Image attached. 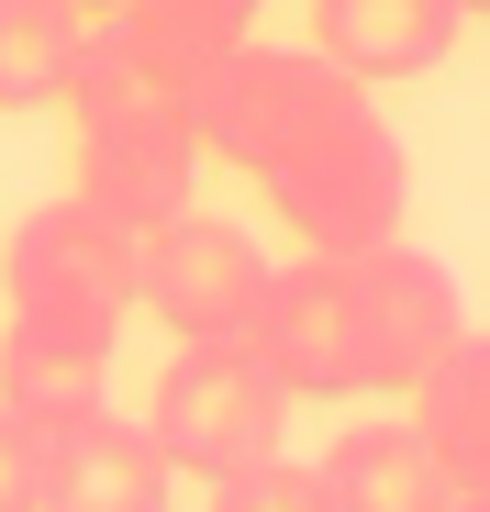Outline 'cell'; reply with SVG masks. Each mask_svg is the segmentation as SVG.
<instances>
[{"instance_id": "d6986e66", "label": "cell", "mask_w": 490, "mask_h": 512, "mask_svg": "<svg viewBox=\"0 0 490 512\" xmlns=\"http://www.w3.org/2000/svg\"><path fill=\"white\" fill-rule=\"evenodd\" d=\"M457 12H490V0H457Z\"/></svg>"}, {"instance_id": "9a60e30c", "label": "cell", "mask_w": 490, "mask_h": 512, "mask_svg": "<svg viewBox=\"0 0 490 512\" xmlns=\"http://www.w3.org/2000/svg\"><path fill=\"white\" fill-rule=\"evenodd\" d=\"M90 12H67V0H0V112H67V78L90 56Z\"/></svg>"}, {"instance_id": "ac0fdd59", "label": "cell", "mask_w": 490, "mask_h": 512, "mask_svg": "<svg viewBox=\"0 0 490 512\" xmlns=\"http://www.w3.org/2000/svg\"><path fill=\"white\" fill-rule=\"evenodd\" d=\"M67 12H90V23H112V0H67Z\"/></svg>"}, {"instance_id": "ffe728a7", "label": "cell", "mask_w": 490, "mask_h": 512, "mask_svg": "<svg viewBox=\"0 0 490 512\" xmlns=\"http://www.w3.org/2000/svg\"><path fill=\"white\" fill-rule=\"evenodd\" d=\"M457 512H490V501H457Z\"/></svg>"}, {"instance_id": "7c38bea8", "label": "cell", "mask_w": 490, "mask_h": 512, "mask_svg": "<svg viewBox=\"0 0 490 512\" xmlns=\"http://www.w3.org/2000/svg\"><path fill=\"white\" fill-rule=\"evenodd\" d=\"M0 412H23L34 435H67V423L112 412V346H78V334L0 312Z\"/></svg>"}, {"instance_id": "5b68a950", "label": "cell", "mask_w": 490, "mask_h": 512, "mask_svg": "<svg viewBox=\"0 0 490 512\" xmlns=\"http://www.w3.org/2000/svg\"><path fill=\"white\" fill-rule=\"evenodd\" d=\"M346 90H357V78L323 67L312 45H234V56H212V67L190 78V123H201V156L268 179V167L335 112Z\"/></svg>"}, {"instance_id": "e0dca14e", "label": "cell", "mask_w": 490, "mask_h": 512, "mask_svg": "<svg viewBox=\"0 0 490 512\" xmlns=\"http://www.w3.org/2000/svg\"><path fill=\"white\" fill-rule=\"evenodd\" d=\"M0 512H45V435L0 412Z\"/></svg>"}, {"instance_id": "2e32d148", "label": "cell", "mask_w": 490, "mask_h": 512, "mask_svg": "<svg viewBox=\"0 0 490 512\" xmlns=\"http://www.w3.org/2000/svg\"><path fill=\"white\" fill-rule=\"evenodd\" d=\"M212 512H335V501H323V479H312L301 457H257L245 479L212 490Z\"/></svg>"}, {"instance_id": "8992f818", "label": "cell", "mask_w": 490, "mask_h": 512, "mask_svg": "<svg viewBox=\"0 0 490 512\" xmlns=\"http://www.w3.org/2000/svg\"><path fill=\"white\" fill-rule=\"evenodd\" d=\"M268 290H279V268H268V245L245 234L234 212H168L145 234V268H134V301L156 312L190 346V334H257L268 323Z\"/></svg>"}, {"instance_id": "52a82bcc", "label": "cell", "mask_w": 490, "mask_h": 512, "mask_svg": "<svg viewBox=\"0 0 490 512\" xmlns=\"http://www.w3.org/2000/svg\"><path fill=\"white\" fill-rule=\"evenodd\" d=\"M346 290H357V346H368V390H390V401H413V379L468 334V312H457V279L435 268L424 245H357L346 256Z\"/></svg>"}, {"instance_id": "3957f363", "label": "cell", "mask_w": 490, "mask_h": 512, "mask_svg": "<svg viewBox=\"0 0 490 512\" xmlns=\"http://www.w3.org/2000/svg\"><path fill=\"white\" fill-rule=\"evenodd\" d=\"M145 435L168 446L179 479L223 490V479H245L257 457H279V435H290V390H279V368H268L257 334H190V346L156 368Z\"/></svg>"}, {"instance_id": "277c9868", "label": "cell", "mask_w": 490, "mask_h": 512, "mask_svg": "<svg viewBox=\"0 0 490 512\" xmlns=\"http://www.w3.org/2000/svg\"><path fill=\"white\" fill-rule=\"evenodd\" d=\"M134 268H145V234L112 223L101 201L56 190L0 245V312L45 323V334H78V346H112L123 312H134Z\"/></svg>"}, {"instance_id": "7a4b0ae2", "label": "cell", "mask_w": 490, "mask_h": 512, "mask_svg": "<svg viewBox=\"0 0 490 512\" xmlns=\"http://www.w3.org/2000/svg\"><path fill=\"white\" fill-rule=\"evenodd\" d=\"M257 190H268V212L301 234V256H357V245H390V234H401L413 156H401V134H390V112H379L368 90H346Z\"/></svg>"}, {"instance_id": "8fae6325", "label": "cell", "mask_w": 490, "mask_h": 512, "mask_svg": "<svg viewBox=\"0 0 490 512\" xmlns=\"http://www.w3.org/2000/svg\"><path fill=\"white\" fill-rule=\"evenodd\" d=\"M312 479H323V501H335V512H457V479H446L435 446L413 435V412L346 423V435L312 457Z\"/></svg>"}, {"instance_id": "9c48e42d", "label": "cell", "mask_w": 490, "mask_h": 512, "mask_svg": "<svg viewBox=\"0 0 490 512\" xmlns=\"http://www.w3.org/2000/svg\"><path fill=\"white\" fill-rule=\"evenodd\" d=\"M168 446L134 412H90L45 435V512H168Z\"/></svg>"}, {"instance_id": "6da1fadb", "label": "cell", "mask_w": 490, "mask_h": 512, "mask_svg": "<svg viewBox=\"0 0 490 512\" xmlns=\"http://www.w3.org/2000/svg\"><path fill=\"white\" fill-rule=\"evenodd\" d=\"M67 145H78V201H101L134 234L190 212L201 167H212L201 123H190V90L168 67H145L112 23L90 34V56H78V78H67Z\"/></svg>"}, {"instance_id": "ba28073f", "label": "cell", "mask_w": 490, "mask_h": 512, "mask_svg": "<svg viewBox=\"0 0 490 512\" xmlns=\"http://www.w3.org/2000/svg\"><path fill=\"white\" fill-rule=\"evenodd\" d=\"M257 346H268V368H279L290 401H357V390H368V346H357L346 256H301V268H279Z\"/></svg>"}, {"instance_id": "5bb4252c", "label": "cell", "mask_w": 490, "mask_h": 512, "mask_svg": "<svg viewBox=\"0 0 490 512\" xmlns=\"http://www.w3.org/2000/svg\"><path fill=\"white\" fill-rule=\"evenodd\" d=\"M257 12H268V0H112V34H123L145 67H168L179 90H190L212 56L257 45Z\"/></svg>"}, {"instance_id": "4fadbf2b", "label": "cell", "mask_w": 490, "mask_h": 512, "mask_svg": "<svg viewBox=\"0 0 490 512\" xmlns=\"http://www.w3.org/2000/svg\"><path fill=\"white\" fill-rule=\"evenodd\" d=\"M413 435L435 446V468L457 479V501H490V334H457V346L413 379Z\"/></svg>"}, {"instance_id": "30bf717a", "label": "cell", "mask_w": 490, "mask_h": 512, "mask_svg": "<svg viewBox=\"0 0 490 512\" xmlns=\"http://www.w3.org/2000/svg\"><path fill=\"white\" fill-rule=\"evenodd\" d=\"M457 0H312V56L346 67L357 90H390V78H424L457 56Z\"/></svg>"}]
</instances>
